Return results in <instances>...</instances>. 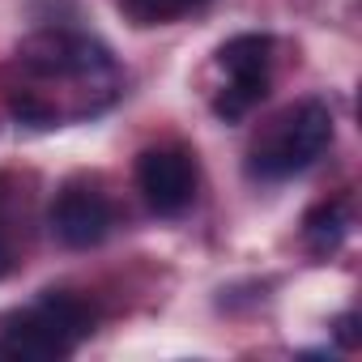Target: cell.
Segmentation results:
<instances>
[{"label": "cell", "instance_id": "cell-1", "mask_svg": "<svg viewBox=\"0 0 362 362\" xmlns=\"http://www.w3.org/2000/svg\"><path fill=\"white\" fill-rule=\"evenodd\" d=\"M94 332V307L73 290H43L26 311L5 324L0 354L22 362H56L69 358Z\"/></svg>", "mask_w": 362, "mask_h": 362}, {"label": "cell", "instance_id": "cell-2", "mask_svg": "<svg viewBox=\"0 0 362 362\" xmlns=\"http://www.w3.org/2000/svg\"><path fill=\"white\" fill-rule=\"evenodd\" d=\"M332 145V111L320 98H303L290 111H281L264 136L247 153V175L264 179V184H281V179L303 175L315 166Z\"/></svg>", "mask_w": 362, "mask_h": 362}, {"label": "cell", "instance_id": "cell-3", "mask_svg": "<svg viewBox=\"0 0 362 362\" xmlns=\"http://www.w3.org/2000/svg\"><path fill=\"white\" fill-rule=\"evenodd\" d=\"M18 64L35 77V81H69V86H90L111 94L115 86V60L111 52L77 30H43L30 35L18 47Z\"/></svg>", "mask_w": 362, "mask_h": 362}, {"label": "cell", "instance_id": "cell-4", "mask_svg": "<svg viewBox=\"0 0 362 362\" xmlns=\"http://www.w3.org/2000/svg\"><path fill=\"white\" fill-rule=\"evenodd\" d=\"M218 69L226 73L222 94L214 98L218 119L239 124L243 115H252L264 94H269V77H273V39L269 35H235L218 47Z\"/></svg>", "mask_w": 362, "mask_h": 362}, {"label": "cell", "instance_id": "cell-5", "mask_svg": "<svg viewBox=\"0 0 362 362\" xmlns=\"http://www.w3.org/2000/svg\"><path fill=\"white\" fill-rule=\"evenodd\" d=\"M136 188L158 218H179L197 201V158L184 145H153L136 158Z\"/></svg>", "mask_w": 362, "mask_h": 362}, {"label": "cell", "instance_id": "cell-6", "mask_svg": "<svg viewBox=\"0 0 362 362\" xmlns=\"http://www.w3.org/2000/svg\"><path fill=\"white\" fill-rule=\"evenodd\" d=\"M115 226V209L107 201V192H98L94 184H64L52 201V235L73 247V252H90L98 247Z\"/></svg>", "mask_w": 362, "mask_h": 362}, {"label": "cell", "instance_id": "cell-7", "mask_svg": "<svg viewBox=\"0 0 362 362\" xmlns=\"http://www.w3.org/2000/svg\"><path fill=\"white\" fill-rule=\"evenodd\" d=\"M345 230H349V214L341 201H328V205H315L303 222V239L315 256H328L345 243Z\"/></svg>", "mask_w": 362, "mask_h": 362}, {"label": "cell", "instance_id": "cell-8", "mask_svg": "<svg viewBox=\"0 0 362 362\" xmlns=\"http://www.w3.org/2000/svg\"><path fill=\"white\" fill-rule=\"evenodd\" d=\"M201 5H209V0H119V13L145 30V26H170L179 18L197 13Z\"/></svg>", "mask_w": 362, "mask_h": 362}, {"label": "cell", "instance_id": "cell-9", "mask_svg": "<svg viewBox=\"0 0 362 362\" xmlns=\"http://www.w3.org/2000/svg\"><path fill=\"white\" fill-rule=\"evenodd\" d=\"M354 324H358L354 315H341V320L332 324V328H337V341H341L345 349H354V345H358V332H354Z\"/></svg>", "mask_w": 362, "mask_h": 362}, {"label": "cell", "instance_id": "cell-10", "mask_svg": "<svg viewBox=\"0 0 362 362\" xmlns=\"http://www.w3.org/2000/svg\"><path fill=\"white\" fill-rule=\"evenodd\" d=\"M13 269V247H9V239H5V230H0V277H5Z\"/></svg>", "mask_w": 362, "mask_h": 362}]
</instances>
